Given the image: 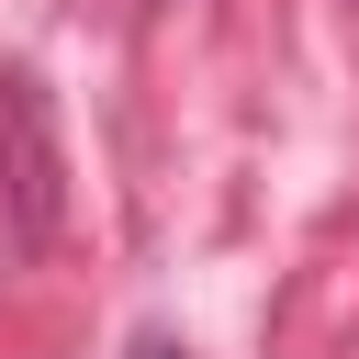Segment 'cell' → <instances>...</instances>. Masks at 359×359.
Here are the masks:
<instances>
[{
  "label": "cell",
  "mask_w": 359,
  "mask_h": 359,
  "mask_svg": "<svg viewBox=\"0 0 359 359\" xmlns=\"http://www.w3.org/2000/svg\"><path fill=\"white\" fill-rule=\"evenodd\" d=\"M67 236V135H56V90L0 56V247L11 258H56Z\"/></svg>",
  "instance_id": "1"
},
{
  "label": "cell",
  "mask_w": 359,
  "mask_h": 359,
  "mask_svg": "<svg viewBox=\"0 0 359 359\" xmlns=\"http://www.w3.org/2000/svg\"><path fill=\"white\" fill-rule=\"evenodd\" d=\"M123 359H191V348H180V325H135V337H123Z\"/></svg>",
  "instance_id": "2"
},
{
  "label": "cell",
  "mask_w": 359,
  "mask_h": 359,
  "mask_svg": "<svg viewBox=\"0 0 359 359\" xmlns=\"http://www.w3.org/2000/svg\"><path fill=\"white\" fill-rule=\"evenodd\" d=\"M146 11H180V0H146Z\"/></svg>",
  "instance_id": "3"
}]
</instances>
